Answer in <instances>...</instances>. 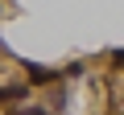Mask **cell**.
<instances>
[{"mask_svg": "<svg viewBox=\"0 0 124 115\" xmlns=\"http://www.w3.org/2000/svg\"><path fill=\"white\" fill-rule=\"evenodd\" d=\"M25 70H29V82H33V86H50V82L58 78L50 66H33V62H25Z\"/></svg>", "mask_w": 124, "mask_h": 115, "instance_id": "6da1fadb", "label": "cell"}, {"mask_svg": "<svg viewBox=\"0 0 124 115\" xmlns=\"http://www.w3.org/2000/svg\"><path fill=\"white\" fill-rule=\"evenodd\" d=\"M17 115H50L46 107H25V111H17Z\"/></svg>", "mask_w": 124, "mask_h": 115, "instance_id": "7a4b0ae2", "label": "cell"}]
</instances>
